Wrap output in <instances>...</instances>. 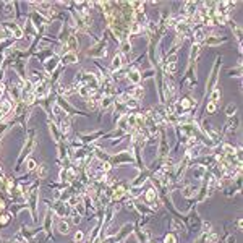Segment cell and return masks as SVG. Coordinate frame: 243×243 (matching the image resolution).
Wrapping results in <instances>:
<instances>
[{"instance_id":"obj_1","label":"cell","mask_w":243,"mask_h":243,"mask_svg":"<svg viewBox=\"0 0 243 243\" xmlns=\"http://www.w3.org/2000/svg\"><path fill=\"white\" fill-rule=\"evenodd\" d=\"M122 67V57L120 55H115L113 57V62H112V70H117Z\"/></svg>"},{"instance_id":"obj_16","label":"cell","mask_w":243,"mask_h":243,"mask_svg":"<svg viewBox=\"0 0 243 243\" xmlns=\"http://www.w3.org/2000/svg\"><path fill=\"white\" fill-rule=\"evenodd\" d=\"M209 242H211V243H216L217 242V235H211V237H209Z\"/></svg>"},{"instance_id":"obj_18","label":"cell","mask_w":243,"mask_h":243,"mask_svg":"<svg viewBox=\"0 0 243 243\" xmlns=\"http://www.w3.org/2000/svg\"><path fill=\"white\" fill-rule=\"evenodd\" d=\"M227 243H235V237H227Z\"/></svg>"},{"instance_id":"obj_4","label":"cell","mask_w":243,"mask_h":243,"mask_svg":"<svg viewBox=\"0 0 243 243\" xmlns=\"http://www.w3.org/2000/svg\"><path fill=\"white\" fill-rule=\"evenodd\" d=\"M130 79H131V81H133V83H138V81H139V79H141L139 73H138V71H131V73H130Z\"/></svg>"},{"instance_id":"obj_6","label":"cell","mask_w":243,"mask_h":243,"mask_svg":"<svg viewBox=\"0 0 243 243\" xmlns=\"http://www.w3.org/2000/svg\"><path fill=\"white\" fill-rule=\"evenodd\" d=\"M235 110H237V107L233 105V104H230V105L227 107V110H225V112H227V115H229V117H232L233 113H235Z\"/></svg>"},{"instance_id":"obj_11","label":"cell","mask_w":243,"mask_h":243,"mask_svg":"<svg viewBox=\"0 0 243 243\" xmlns=\"http://www.w3.org/2000/svg\"><path fill=\"white\" fill-rule=\"evenodd\" d=\"M36 167V162L34 161H31V159H29V161H28V169H29V170H33V169Z\"/></svg>"},{"instance_id":"obj_20","label":"cell","mask_w":243,"mask_h":243,"mask_svg":"<svg viewBox=\"0 0 243 243\" xmlns=\"http://www.w3.org/2000/svg\"><path fill=\"white\" fill-rule=\"evenodd\" d=\"M128 50H130V45L125 44V45H123V52H128Z\"/></svg>"},{"instance_id":"obj_12","label":"cell","mask_w":243,"mask_h":243,"mask_svg":"<svg viewBox=\"0 0 243 243\" xmlns=\"http://www.w3.org/2000/svg\"><path fill=\"white\" fill-rule=\"evenodd\" d=\"M45 172H47V169H45V165H42L39 170V177H45Z\"/></svg>"},{"instance_id":"obj_10","label":"cell","mask_w":243,"mask_h":243,"mask_svg":"<svg viewBox=\"0 0 243 243\" xmlns=\"http://www.w3.org/2000/svg\"><path fill=\"white\" fill-rule=\"evenodd\" d=\"M203 39H204V33L198 31V33H196V41H203Z\"/></svg>"},{"instance_id":"obj_9","label":"cell","mask_w":243,"mask_h":243,"mask_svg":"<svg viewBox=\"0 0 243 243\" xmlns=\"http://www.w3.org/2000/svg\"><path fill=\"white\" fill-rule=\"evenodd\" d=\"M214 110H216V104H214V102H209V104H208V112L212 113Z\"/></svg>"},{"instance_id":"obj_15","label":"cell","mask_w":243,"mask_h":243,"mask_svg":"<svg viewBox=\"0 0 243 243\" xmlns=\"http://www.w3.org/2000/svg\"><path fill=\"white\" fill-rule=\"evenodd\" d=\"M203 229H204L206 232H208V230L211 229V224H209V222H204V224H203Z\"/></svg>"},{"instance_id":"obj_8","label":"cell","mask_w":243,"mask_h":243,"mask_svg":"<svg viewBox=\"0 0 243 243\" xmlns=\"http://www.w3.org/2000/svg\"><path fill=\"white\" fill-rule=\"evenodd\" d=\"M154 198H156V193H154V190H149V191H147V201H152Z\"/></svg>"},{"instance_id":"obj_17","label":"cell","mask_w":243,"mask_h":243,"mask_svg":"<svg viewBox=\"0 0 243 243\" xmlns=\"http://www.w3.org/2000/svg\"><path fill=\"white\" fill-rule=\"evenodd\" d=\"M165 243H175V238L174 237H167V238H165Z\"/></svg>"},{"instance_id":"obj_14","label":"cell","mask_w":243,"mask_h":243,"mask_svg":"<svg viewBox=\"0 0 243 243\" xmlns=\"http://www.w3.org/2000/svg\"><path fill=\"white\" fill-rule=\"evenodd\" d=\"M75 240H76V242H81V240H83V233H81V232H76Z\"/></svg>"},{"instance_id":"obj_5","label":"cell","mask_w":243,"mask_h":243,"mask_svg":"<svg viewBox=\"0 0 243 243\" xmlns=\"http://www.w3.org/2000/svg\"><path fill=\"white\" fill-rule=\"evenodd\" d=\"M58 230H60L62 233H67V232H68V224H67V222H60V224H58Z\"/></svg>"},{"instance_id":"obj_19","label":"cell","mask_w":243,"mask_h":243,"mask_svg":"<svg viewBox=\"0 0 243 243\" xmlns=\"http://www.w3.org/2000/svg\"><path fill=\"white\" fill-rule=\"evenodd\" d=\"M107 105H109V99H104L102 101V107H107Z\"/></svg>"},{"instance_id":"obj_13","label":"cell","mask_w":243,"mask_h":243,"mask_svg":"<svg viewBox=\"0 0 243 243\" xmlns=\"http://www.w3.org/2000/svg\"><path fill=\"white\" fill-rule=\"evenodd\" d=\"M175 68H177V65H175V62H174V63H170V65L167 67V70H169L170 73H174V71H175Z\"/></svg>"},{"instance_id":"obj_3","label":"cell","mask_w":243,"mask_h":243,"mask_svg":"<svg viewBox=\"0 0 243 243\" xmlns=\"http://www.w3.org/2000/svg\"><path fill=\"white\" fill-rule=\"evenodd\" d=\"M63 60L68 62V63H73V62H76V55L75 54H65L63 55Z\"/></svg>"},{"instance_id":"obj_2","label":"cell","mask_w":243,"mask_h":243,"mask_svg":"<svg viewBox=\"0 0 243 243\" xmlns=\"http://www.w3.org/2000/svg\"><path fill=\"white\" fill-rule=\"evenodd\" d=\"M55 67H57V58H50V60H47V63H45V68H47V71L54 70Z\"/></svg>"},{"instance_id":"obj_7","label":"cell","mask_w":243,"mask_h":243,"mask_svg":"<svg viewBox=\"0 0 243 243\" xmlns=\"http://www.w3.org/2000/svg\"><path fill=\"white\" fill-rule=\"evenodd\" d=\"M219 96H220V93H219V91L216 89V91H214V93L211 94V102H214V104H216V101L219 99Z\"/></svg>"}]
</instances>
